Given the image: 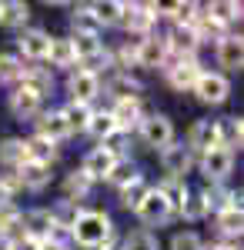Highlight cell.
I'll list each match as a JSON object with an SVG mask.
<instances>
[{
  "label": "cell",
  "instance_id": "cell-24",
  "mask_svg": "<svg viewBox=\"0 0 244 250\" xmlns=\"http://www.w3.org/2000/svg\"><path fill=\"white\" fill-rule=\"evenodd\" d=\"M214 227H218V237L224 244H238L241 240V230H244V210H238V207L218 210L214 213Z\"/></svg>",
  "mask_w": 244,
  "mask_h": 250
},
{
  "label": "cell",
  "instance_id": "cell-46",
  "mask_svg": "<svg viewBox=\"0 0 244 250\" xmlns=\"http://www.w3.org/2000/svg\"><path fill=\"white\" fill-rule=\"evenodd\" d=\"M37 250H71V247H64V244H57V240L47 237V240H40V244H37Z\"/></svg>",
  "mask_w": 244,
  "mask_h": 250
},
{
  "label": "cell",
  "instance_id": "cell-1",
  "mask_svg": "<svg viewBox=\"0 0 244 250\" xmlns=\"http://www.w3.org/2000/svg\"><path fill=\"white\" fill-rule=\"evenodd\" d=\"M117 244H121V233H117L107 210H91L87 207L71 227V247L77 250H114Z\"/></svg>",
  "mask_w": 244,
  "mask_h": 250
},
{
  "label": "cell",
  "instance_id": "cell-31",
  "mask_svg": "<svg viewBox=\"0 0 244 250\" xmlns=\"http://www.w3.org/2000/svg\"><path fill=\"white\" fill-rule=\"evenodd\" d=\"M20 164H27L24 137H3L0 140V170H17Z\"/></svg>",
  "mask_w": 244,
  "mask_h": 250
},
{
  "label": "cell",
  "instance_id": "cell-25",
  "mask_svg": "<svg viewBox=\"0 0 244 250\" xmlns=\"http://www.w3.org/2000/svg\"><path fill=\"white\" fill-rule=\"evenodd\" d=\"M218 147H224V150H231V154H238V150L244 147V120L238 114L218 120Z\"/></svg>",
  "mask_w": 244,
  "mask_h": 250
},
{
  "label": "cell",
  "instance_id": "cell-12",
  "mask_svg": "<svg viewBox=\"0 0 244 250\" xmlns=\"http://www.w3.org/2000/svg\"><path fill=\"white\" fill-rule=\"evenodd\" d=\"M184 144H188V150L194 157L214 150V147H218V120H211V117H197V120L188 127Z\"/></svg>",
  "mask_w": 244,
  "mask_h": 250
},
{
  "label": "cell",
  "instance_id": "cell-41",
  "mask_svg": "<svg viewBox=\"0 0 244 250\" xmlns=\"http://www.w3.org/2000/svg\"><path fill=\"white\" fill-rule=\"evenodd\" d=\"M100 147H104L107 154H114L117 160H124V157H131V150H127V147H131V134H124V130H114V134L107 137Z\"/></svg>",
  "mask_w": 244,
  "mask_h": 250
},
{
  "label": "cell",
  "instance_id": "cell-2",
  "mask_svg": "<svg viewBox=\"0 0 244 250\" xmlns=\"http://www.w3.org/2000/svg\"><path fill=\"white\" fill-rule=\"evenodd\" d=\"M201 70H204V67H201L197 57H171V54H168V60H164V67H161L168 87L177 90V94H191V87L197 83Z\"/></svg>",
  "mask_w": 244,
  "mask_h": 250
},
{
  "label": "cell",
  "instance_id": "cell-33",
  "mask_svg": "<svg viewBox=\"0 0 244 250\" xmlns=\"http://www.w3.org/2000/svg\"><path fill=\"white\" fill-rule=\"evenodd\" d=\"M24 147H27V160H37V164H47V167H54V160L60 157V147L37 134L24 137Z\"/></svg>",
  "mask_w": 244,
  "mask_h": 250
},
{
  "label": "cell",
  "instance_id": "cell-3",
  "mask_svg": "<svg viewBox=\"0 0 244 250\" xmlns=\"http://www.w3.org/2000/svg\"><path fill=\"white\" fill-rule=\"evenodd\" d=\"M157 160H161L164 180H181V184H188V173L194 170V164H197V157L188 150V144H184V140L168 144V147L157 154Z\"/></svg>",
  "mask_w": 244,
  "mask_h": 250
},
{
  "label": "cell",
  "instance_id": "cell-20",
  "mask_svg": "<svg viewBox=\"0 0 244 250\" xmlns=\"http://www.w3.org/2000/svg\"><path fill=\"white\" fill-rule=\"evenodd\" d=\"M34 134L44 137V140H50V144H57V147H60L64 140H71V130H67L60 110H40L37 120H34Z\"/></svg>",
  "mask_w": 244,
  "mask_h": 250
},
{
  "label": "cell",
  "instance_id": "cell-13",
  "mask_svg": "<svg viewBox=\"0 0 244 250\" xmlns=\"http://www.w3.org/2000/svg\"><path fill=\"white\" fill-rule=\"evenodd\" d=\"M214 57H218V74H241L244 67V43H241V34H227L224 40L214 43Z\"/></svg>",
  "mask_w": 244,
  "mask_h": 250
},
{
  "label": "cell",
  "instance_id": "cell-42",
  "mask_svg": "<svg viewBox=\"0 0 244 250\" xmlns=\"http://www.w3.org/2000/svg\"><path fill=\"white\" fill-rule=\"evenodd\" d=\"M171 250H204V237L197 230H177L171 237Z\"/></svg>",
  "mask_w": 244,
  "mask_h": 250
},
{
  "label": "cell",
  "instance_id": "cell-18",
  "mask_svg": "<svg viewBox=\"0 0 244 250\" xmlns=\"http://www.w3.org/2000/svg\"><path fill=\"white\" fill-rule=\"evenodd\" d=\"M7 107H10V114L17 117V120H37V114L44 110V100L34 90L14 83V90L7 94Z\"/></svg>",
  "mask_w": 244,
  "mask_h": 250
},
{
  "label": "cell",
  "instance_id": "cell-30",
  "mask_svg": "<svg viewBox=\"0 0 244 250\" xmlns=\"http://www.w3.org/2000/svg\"><path fill=\"white\" fill-rule=\"evenodd\" d=\"M47 210H50V220H54L57 230H71V227L77 224V217L87 210V207H84V204H74V200H64V197H60V200H54V207H47Z\"/></svg>",
  "mask_w": 244,
  "mask_h": 250
},
{
  "label": "cell",
  "instance_id": "cell-38",
  "mask_svg": "<svg viewBox=\"0 0 244 250\" xmlns=\"http://www.w3.org/2000/svg\"><path fill=\"white\" fill-rule=\"evenodd\" d=\"M114 130H117V127H114L111 114H107V110H94V114H91V124H87V130H84V134L94 137L97 144H104V140H107Z\"/></svg>",
  "mask_w": 244,
  "mask_h": 250
},
{
  "label": "cell",
  "instance_id": "cell-10",
  "mask_svg": "<svg viewBox=\"0 0 244 250\" xmlns=\"http://www.w3.org/2000/svg\"><path fill=\"white\" fill-rule=\"evenodd\" d=\"M168 60V43L164 34H150V37L134 40V63L144 67V70H161Z\"/></svg>",
  "mask_w": 244,
  "mask_h": 250
},
{
  "label": "cell",
  "instance_id": "cell-19",
  "mask_svg": "<svg viewBox=\"0 0 244 250\" xmlns=\"http://www.w3.org/2000/svg\"><path fill=\"white\" fill-rule=\"evenodd\" d=\"M164 43H168L171 57H197V50H201V40L194 34V27H171L164 34Z\"/></svg>",
  "mask_w": 244,
  "mask_h": 250
},
{
  "label": "cell",
  "instance_id": "cell-27",
  "mask_svg": "<svg viewBox=\"0 0 244 250\" xmlns=\"http://www.w3.org/2000/svg\"><path fill=\"white\" fill-rule=\"evenodd\" d=\"M30 20V3L24 0H0V27L3 30H24Z\"/></svg>",
  "mask_w": 244,
  "mask_h": 250
},
{
  "label": "cell",
  "instance_id": "cell-37",
  "mask_svg": "<svg viewBox=\"0 0 244 250\" xmlns=\"http://www.w3.org/2000/svg\"><path fill=\"white\" fill-rule=\"evenodd\" d=\"M20 70H24V60L17 57V50H0V87L17 83Z\"/></svg>",
  "mask_w": 244,
  "mask_h": 250
},
{
  "label": "cell",
  "instance_id": "cell-43",
  "mask_svg": "<svg viewBox=\"0 0 244 250\" xmlns=\"http://www.w3.org/2000/svg\"><path fill=\"white\" fill-rule=\"evenodd\" d=\"M20 180L14 170H0V200H17Z\"/></svg>",
  "mask_w": 244,
  "mask_h": 250
},
{
  "label": "cell",
  "instance_id": "cell-40",
  "mask_svg": "<svg viewBox=\"0 0 244 250\" xmlns=\"http://www.w3.org/2000/svg\"><path fill=\"white\" fill-rule=\"evenodd\" d=\"M134 177H141V170H137V164H134L131 157H124V160H117V164H114L107 184H114V187L121 190V187H127V184H131Z\"/></svg>",
  "mask_w": 244,
  "mask_h": 250
},
{
  "label": "cell",
  "instance_id": "cell-45",
  "mask_svg": "<svg viewBox=\"0 0 244 250\" xmlns=\"http://www.w3.org/2000/svg\"><path fill=\"white\" fill-rule=\"evenodd\" d=\"M0 250H17V240H14L10 233H3V230H0Z\"/></svg>",
  "mask_w": 244,
  "mask_h": 250
},
{
  "label": "cell",
  "instance_id": "cell-8",
  "mask_svg": "<svg viewBox=\"0 0 244 250\" xmlns=\"http://www.w3.org/2000/svg\"><path fill=\"white\" fill-rule=\"evenodd\" d=\"M134 217L141 220V227L150 230V227H164L174 220V210H171V204L164 200V193L157 190V187H150V193L144 197V204L134 210Z\"/></svg>",
  "mask_w": 244,
  "mask_h": 250
},
{
  "label": "cell",
  "instance_id": "cell-47",
  "mask_svg": "<svg viewBox=\"0 0 244 250\" xmlns=\"http://www.w3.org/2000/svg\"><path fill=\"white\" fill-rule=\"evenodd\" d=\"M17 250H37V240H27V237H20V240H17Z\"/></svg>",
  "mask_w": 244,
  "mask_h": 250
},
{
  "label": "cell",
  "instance_id": "cell-11",
  "mask_svg": "<svg viewBox=\"0 0 244 250\" xmlns=\"http://www.w3.org/2000/svg\"><path fill=\"white\" fill-rule=\"evenodd\" d=\"M107 114H111V120H114L117 130L134 134L137 124L147 117V110H144V97H134V100H114L111 107H107Z\"/></svg>",
  "mask_w": 244,
  "mask_h": 250
},
{
  "label": "cell",
  "instance_id": "cell-44",
  "mask_svg": "<svg viewBox=\"0 0 244 250\" xmlns=\"http://www.w3.org/2000/svg\"><path fill=\"white\" fill-rule=\"evenodd\" d=\"M204 250H241V244H224V240H214V244H204Z\"/></svg>",
  "mask_w": 244,
  "mask_h": 250
},
{
  "label": "cell",
  "instance_id": "cell-16",
  "mask_svg": "<svg viewBox=\"0 0 244 250\" xmlns=\"http://www.w3.org/2000/svg\"><path fill=\"white\" fill-rule=\"evenodd\" d=\"M100 90H107L111 100H134V97H144V83L131 70H114L107 80H100Z\"/></svg>",
  "mask_w": 244,
  "mask_h": 250
},
{
  "label": "cell",
  "instance_id": "cell-23",
  "mask_svg": "<svg viewBox=\"0 0 244 250\" xmlns=\"http://www.w3.org/2000/svg\"><path fill=\"white\" fill-rule=\"evenodd\" d=\"M47 70H74L77 67V54H74V43L71 37H50V47H47Z\"/></svg>",
  "mask_w": 244,
  "mask_h": 250
},
{
  "label": "cell",
  "instance_id": "cell-5",
  "mask_svg": "<svg viewBox=\"0 0 244 250\" xmlns=\"http://www.w3.org/2000/svg\"><path fill=\"white\" fill-rule=\"evenodd\" d=\"M191 94L197 97L204 107H221V104L231 100V80L224 74H218V70H201V77L191 87Z\"/></svg>",
  "mask_w": 244,
  "mask_h": 250
},
{
  "label": "cell",
  "instance_id": "cell-48",
  "mask_svg": "<svg viewBox=\"0 0 244 250\" xmlns=\"http://www.w3.org/2000/svg\"><path fill=\"white\" fill-rule=\"evenodd\" d=\"M114 250H117V247H114Z\"/></svg>",
  "mask_w": 244,
  "mask_h": 250
},
{
  "label": "cell",
  "instance_id": "cell-26",
  "mask_svg": "<svg viewBox=\"0 0 244 250\" xmlns=\"http://www.w3.org/2000/svg\"><path fill=\"white\" fill-rule=\"evenodd\" d=\"M201 14L211 17L214 23L227 27V30H234L241 23V3H234V0H211V3H201Z\"/></svg>",
  "mask_w": 244,
  "mask_h": 250
},
{
  "label": "cell",
  "instance_id": "cell-29",
  "mask_svg": "<svg viewBox=\"0 0 244 250\" xmlns=\"http://www.w3.org/2000/svg\"><path fill=\"white\" fill-rule=\"evenodd\" d=\"M201 17V3L194 0H177L164 7V20H171V27H194Z\"/></svg>",
  "mask_w": 244,
  "mask_h": 250
},
{
  "label": "cell",
  "instance_id": "cell-32",
  "mask_svg": "<svg viewBox=\"0 0 244 250\" xmlns=\"http://www.w3.org/2000/svg\"><path fill=\"white\" fill-rule=\"evenodd\" d=\"M150 187H154V184H150L144 173H141V177H134L127 187H121V190H117V197H121V207L134 213L137 207H141V204H144V197L150 193Z\"/></svg>",
  "mask_w": 244,
  "mask_h": 250
},
{
  "label": "cell",
  "instance_id": "cell-35",
  "mask_svg": "<svg viewBox=\"0 0 244 250\" xmlns=\"http://www.w3.org/2000/svg\"><path fill=\"white\" fill-rule=\"evenodd\" d=\"M91 114H94V107H84V104H64V107H60V117H64V124H67L71 137H74V134H84V130H87V124H91Z\"/></svg>",
  "mask_w": 244,
  "mask_h": 250
},
{
  "label": "cell",
  "instance_id": "cell-6",
  "mask_svg": "<svg viewBox=\"0 0 244 250\" xmlns=\"http://www.w3.org/2000/svg\"><path fill=\"white\" fill-rule=\"evenodd\" d=\"M234 160H238V154H231L224 147H214V150L197 157L194 167L201 170V177H204L207 184H227V177L234 173Z\"/></svg>",
  "mask_w": 244,
  "mask_h": 250
},
{
  "label": "cell",
  "instance_id": "cell-4",
  "mask_svg": "<svg viewBox=\"0 0 244 250\" xmlns=\"http://www.w3.org/2000/svg\"><path fill=\"white\" fill-rule=\"evenodd\" d=\"M137 134L144 140V147L157 150V154H161L168 144L177 140V137H174V120H171L168 114H161V110H150V114L137 124Z\"/></svg>",
  "mask_w": 244,
  "mask_h": 250
},
{
  "label": "cell",
  "instance_id": "cell-7",
  "mask_svg": "<svg viewBox=\"0 0 244 250\" xmlns=\"http://www.w3.org/2000/svg\"><path fill=\"white\" fill-rule=\"evenodd\" d=\"M67 104H84V107H91L97 97H100V77L91 74V70H84V67H74L71 74H67Z\"/></svg>",
  "mask_w": 244,
  "mask_h": 250
},
{
  "label": "cell",
  "instance_id": "cell-15",
  "mask_svg": "<svg viewBox=\"0 0 244 250\" xmlns=\"http://www.w3.org/2000/svg\"><path fill=\"white\" fill-rule=\"evenodd\" d=\"M54 233V220L47 207H30V210H20V237L27 240H47Z\"/></svg>",
  "mask_w": 244,
  "mask_h": 250
},
{
  "label": "cell",
  "instance_id": "cell-34",
  "mask_svg": "<svg viewBox=\"0 0 244 250\" xmlns=\"http://www.w3.org/2000/svg\"><path fill=\"white\" fill-rule=\"evenodd\" d=\"M117 250H161V240L154 230H144V227H134L121 237Z\"/></svg>",
  "mask_w": 244,
  "mask_h": 250
},
{
  "label": "cell",
  "instance_id": "cell-22",
  "mask_svg": "<svg viewBox=\"0 0 244 250\" xmlns=\"http://www.w3.org/2000/svg\"><path fill=\"white\" fill-rule=\"evenodd\" d=\"M71 37H100L104 40V27L97 23V17L91 14V7L87 3H71Z\"/></svg>",
  "mask_w": 244,
  "mask_h": 250
},
{
  "label": "cell",
  "instance_id": "cell-9",
  "mask_svg": "<svg viewBox=\"0 0 244 250\" xmlns=\"http://www.w3.org/2000/svg\"><path fill=\"white\" fill-rule=\"evenodd\" d=\"M50 47V34L44 27H24L17 34V57L24 63H44Z\"/></svg>",
  "mask_w": 244,
  "mask_h": 250
},
{
  "label": "cell",
  "instance_id": "cell-14",
  "mask_svg": "<svg viewBox=\"0 0 244 250\" xmlns=\"http://www.w3.org/2000/svg\"><path fill=\"white\" fill-rule=\"evenodd\" d=\"M114 164H117V157L107 154V150H104V147L97 144V147H91L87 154L80 157V167H77V170L84 173V177H87L91 184H100V180H107V177H111Z\"/></svg>",
  "mask_w": 244,
  "mask_h": 250
},
{
  "label": "cell",
  "instance_id": "cell-36",
  "mask_svg": "<svg viewBox=\"0 0 244 250\" xmlns=\"http://www.w3.org/2000/svg\"><path fill=\"white\" fill-rule=\"evenodd\" d=\"M91 190H94V184H91V180H87L80 170H71L67 177H64V200L84 204V200L91 197Z\"/></svg>",
  "mask_w": 244,
  "mask_h": 250
},
{
  "label": "cell",
  "instance_id": "cell-21",
  "mask_svg": "<svg viewBox=\"0 0 244 250\" xmlns=\"http://www.w3.org/2000/svg\"><path fill=\"white\" fill-rule=\"evenodd\" d=\"M17 83L27 87V90H34V94L44 100V97L54 94V70H47V67H40V63H24Z\"/></svg>",
  "mask_w": 244,
  "mask_h": 250
},
{
  "label": "cell",
  "instance_id": "cell-28",
  "mask_svg": "<svg viewBox=\"0 0 244 250\" xmlns=\"http://www.w3.org/2000/svg\"><path fill=\"white\" fill-rule=\"evenodd\" d=\"M91 7V14L97 17V23L107 30V27H121L124 23V14H127V3L124 0H94V3H87Z\"/></svg>",
  "mask_w": 244,
  "mask_h": 250
},
{
  "label": "cell",
  "instance_id": "cell-39",
  "mask_svg": "<svg viewBox=\"0 0 244 250\" xmlns=\"http://www.w3.org/2000/svg\"><path fill=\"white\" fill-rule=\"evenodd\" d=\"M177 217H181V220H188V224H197V220H204L207 210H204V200H201V193H197V190H188V197H184V204H181Z\"/></svg>",
  "mask_w": 244,
  "mask_h": 250
},
{
  "label": "cell",
  "instance_id": "cell-17",
  "mask_svg": "<svg viewBox=\"0 0 244 250\" xmlns=\"http://www.w3.org/2000/svg\"><path fill=\"white\" fill-rule=\"evenodd\" d=\"M14 173H17V180H20V190H30V193H40V190H47V187L54 184V167L37 164V160L20 164Z\"/></svg>",
  "mask_w": 244,
  "mask_h": 250
}]
</instances>
